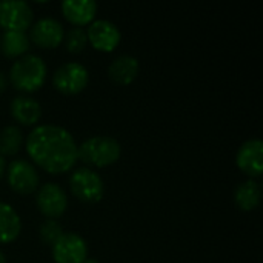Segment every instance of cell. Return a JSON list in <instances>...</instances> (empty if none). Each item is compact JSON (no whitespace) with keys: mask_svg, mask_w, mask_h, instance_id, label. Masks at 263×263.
I'll return each mask as SVG.
<instances>
[{"mask_svg":"<svg viewBox=\"0 0 263 263\" xmlns=\"http://www.w3.org/2000/svg\"><path fill=\"white\" fill-rule=\"evenodd\" d=\"M26 153L49 174H63L77 162L72 134L59 125H39L26 137Z\"/></svg>","mask_w":263,"mask_h":263,"instance_id":"obj_1","label":"cell"},{"mask_svg":"<svg viewBox=\"0 0 263 263\" xmlns=\"http://www.w3.org/2000/svg\"><path fill=\"white\" fill-rule=\"evenodd\" d=\"M46 72V63L40 55L25 54L12 63L8 79L15 89L23 92H34L45 83Z\"/></svg>","mask_w":263,"mask_h":263,"instance_id":"obj_2","label":"cell"},{"mask_svg":"<svg viewBox=\"0 0 263 263\" xmlns=\"http://www.w3.org/2000/svg\"><path fill=\"white\" fill-rule=\"evenodd\" d=\"M120 143L109 136H94L77 146V159L97 168L116 163L120 157Z\"/></svg>","mask_w":263,"mask_h":263,"instance_id":"obj_3","label":"cell"},{"mask_svg":"<svg viewBox=\"0 0 263 263\" xmlns=\"http://www.w3.org/2000/svg\"><path fill=\"white\" fill-rule=\"evenodd\" d=\"M71 193L85 203H97L102 200L105 185L102 177L91 168H77L69 177Z\"/></svg>","mask_w":263,"mask_h":263,"instance_id":"obj_4","label":"cell"},{"mask_svg":"<svg viewBox=\"0 0 263 263\" xmlns=\"http://www.w3.org/2000/svg\"><path fill=\"white\" fill-rule=\"evenodd\" d=\"M88 82H89V72L79 62H68L60 65L52 77V83L55 89L66 96L79 94L86 88Z\"/></svg>","mask_w":263,"mask_h":263,"instance_id":"obj_5","label":"cell"},{"mask_svg":"<svg viewBox=\"0 0 263 263\" xmlns=\"http://www.w3.org/2000/svg\"><path fill=\"white\" fill-rule=\"evenodd\" d=\"M34 12L25 0H0V26L3 31L25 32L32 25Z\"/></svg>","mask_w":263,"mask_h":263,"instance_id":"obj_6","label":"cell"},{"mask_svg":"<svg viewBox=\"0 0 263 263\" xmlns=\"http://www.w3.org/2000/svg\"><path fill=\"white\" fill-rule=\"evenodd\" d=\"M55 263H83L88 259V245L77 233H63L52 245Z\"/></svg>","mask_w":263,"mask_h":263,"instance_id":"obj_7","label":"cell"},{"mask_svg":"<svg viewBox=\"0 0 263 263\" xmlns=\"http://www.w3.org/2000/svg\"><path fill=\"white\" fill-rule=\"evenodd\" d=\"M8 185L18 194H29L39 186V173L32 163L25 159L12 160L6 170Z\"/></svg>","mask_w":263,"mask_h":263,"instance_id":"obj_8","label":"cell"},{"mask_svg":"<svg viewBox=\"0 0 263 263\" xmlns=\"http://www.w3.org/2000/svg\"><path fill=\"white\" fill-rule=\"evenodd\" d=\"M35 203L43 216H46L48 219H57L66 211L68 199L60 185L49 182L39 188Z\"/></svg>","mask_w":263,"mask_h":263,"instance_id":"obj_9","label":"cell"},{"mask_svg":"<svg viewBox=\"0 0 263 263\" xmlns=\"http://www.w3.org/2000/svg\"><path fill=\"white\" fill-rule=\"evenodd\" d=\"M63 25L54 17L39 18L31 25L29 39L40 48H55L63 42Z\"/></svg>","mask_w":263,"mask_h":263,"instance_id":"obj_10","label":"cell"},{"mask_svg":"<svg viewBox=\"0 0 263 263\" xmlns=\"http://www.w3.org/2000/svg\"><path fill=\"white\" fill-rule=\"evenodd\" d=\"M86 37L97 51H112L120 43V29L106 18L91 22L86 31Z\"/></svg>","mask_w":263,"mask_h":263,"instance_id":"obj_11","label":"cell"},{"mask_svg":"<svg viewBox=\"0 0 263 263\" xmlns=\"http://www.w3.org/2000/svg\"><path fill=\"white\" fill-rule=\"evenodd\" d=\"M237 166L251 179L260 177L263 171V142L260 139L247 140L237 151Z\"/></svg>","mask_w":263,"mask_h":263,"instance_id":"obj_12","label":"cell"},{"mask_svg":"<svg viewBox=\"0 0 263 263\" xmlns=\"http://www.w3.org/2000/svg\"><path fill=\"white\" fill-rule=\"evenodd\" d=\"M9 109H11V116L14 117V120L25 126L35 125L42 117V105L34 97L26 96V94L15 96L11 100Z\"/></svg>","mask_w":263,"mask_h":263,"instance_id":"obj_13","label":"cell"},{"mask_svg":"<svg viewBox=\"0 0 263 263\" xmlns=\"http://www.w3.org/2000/svg\"><path fill=\"white\" fill-rule=\"evenodd\" d=\"M62 12L76 26L88 25L97 12V3L94 0H63Z\"/></svg>","mask_w":263,"mask_h":263,"instance_id":"obj_14","label":"cell"},{"mask_svg":"<svg viewBox=\"0 0 263 263\" xmlns=\"http://www.w3.org/2000/svg\"><path fill=\"white\" fill-rule=\"evenodd\" d=\"M139 69H140V63L134 55L120 54L111 62L108 68V74L112 82L119 85H129L131 82L136 80Z\"/></svg>","mask_w":263,"mask_h":263,"instance_id":"obj_15","label":"cell"},{"mask_svg":"<svg viewBox=\"0 0 263 263\" xmlns=\"http://www.w3.org/2000/svg\"><path fill=\"white\" fill-rule=\"evenodd\" d=\"M22 222L17 211L5 203L0 202V243H9L15 240L20 234Z\"/></svg>","mask_w":263,"mask_h":263,"instance_id":"obj_16","label":"cell"},{"mask_svg":"<svg viewBox=\"0 0 263 263\" xmlns=\"http://www.w3.org/2000/svg\"><path fill=\"white\" fill-rule=\"evenodd\" d=\"M262 197L260 183L254 179H248L243 183H240L234 191V202L236 205L243 211H253L259 206Z\"/></svg>","mask_w":263,"mask_h":263,"instance_id":"obj_17","label":"cell"},{"mask_svg":"<svg viewBox=\"0 0 263 263\" xmlns=\"http://www.w3.org/2000/svg\"><path fill=\"white\" fill-rule=\"evenodd\" d=\"M29 49V37L20 31H3L0 34V52L6 57H22Z\"/></svg>","mask_w":263,"mask_h":263,"instance_id":"obj_18","label":"cell"},{"mask_svg":"<svg viewBox=\"0 0 263 263\" xmlns=\"http://www.w3.org/2000/svg\"><path fill=\"white\" fill-rule=\"evenodd\" d=\"M23 143V133L17 125H6L0 129V156H14Z\"/></svg>","mask_w":263,"mask_h":263,"instance_id":"obj_19","label":"cell"},{"mask_svg":"<svg viewBox=\"0 0 263 263\" xmlns=\"http://www.w3.org/2000/svg\"><path fill=\"white\" fill-rule=\"evenodd\" d=\"M63 42H65V48L72 52V54H79L85 49L86 43H88V37H86V31L82 26H72L71 29H68V32L63 35Z\"/></svg>","mask_w":263,"mask_h":263,"instance_id":"obj_20","label":"cell"},{"mask_svg":"<svg viewBox=\"0 0 263 263\" xmlns=\"http://www.w3.org/2000/svg\"><path fill=\"white\" fill-rule=\"evenodd\" d=\"M63 234L62 225L55 220V219H46L45 222H42V225L39 227V237L45 245L52 247L55 243V240Z\"/></svg>","mask_w":263,"mask_h":263,"instance_id":"obj_21","label":"cell"},{"mask_svg":"<svg viewBox=\"0 0 263 263\" xmlns=\"http://www.w3.org/2000/svg\"><path fill=\"white\" fill-rule=\"evenodd\" d=\"M6 86H8V77L5 76V72L0 71V94L6 89Z\"/></svg>","mask_w":263,"mask_h":263,"instance_id":"obj_22","label":"cell"},{"mask_svg":"<svg viewBox=\"0 0 263 263\" xmlns=\"http://www.w3.org/2000/svg\"><path fill=\"white\" fill-rule=\"evenodd\" d=\"M3 174H5V160H3V157L0 156V179L3 177Z\"/></svg>","mask_w":263,"mask_h":263,"instance_id":"obj_23","label":"cell"},{"mask_svg":"<svg viewBox=\"0 0 263 263\" xmlns=\"http://www.w3.org/2000/svg\"><path fill=\"white\" fill-rule=\"evenodd\" d=\"M83 263H99V260H96V259H89V257H88V259H86Z\"/></svg>","mask_w":263,"mask_h":263,"instance_id":"obj_24","label":"cell"},{"mask_svg":"<svg viewBox=\"0 0 263 263\" xmlns=\"http://www.w3.org/2000/svg\"><path fill=\"white\" fill-rule=\"evenodd\" d=\"M0 263H6V259H5V254L0 251Z\"/></svg>","mask_w":263,"mask_h":263,"instance_id":"obj_25","label":"cell"}]
</instances>
